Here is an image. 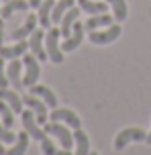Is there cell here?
<instances>
[{
  "mask_svg": "<svg viewBox=\"0 0 151 155\" xmlns=\"http://www.w3.org/2000/svg\"><path fill=\"white\" fill-rule=\"evenodd\" d=\"M90 155H100V153H96V151H90Z\"/></svg>",
  "mask_w": 151,
  "mask_h": 155,
  "instance_id": "33",
  "label": "cell"
},
{
  "mask_svg": "<svg viewBox=\"0 0 151 155\" xmlns=\"http://www.w3.org/2000/svg\"><path fill=\"white\" fill-rule=\"evenodd\" d=\"M29 137H31V135L23 129V133L16 135V141L12 143V147L6 149V155H25L27 149H29Z\"/></svg>",
  "mask_w": 151,
  "mask_h": 155,
  "instance_id": "21",
  "label": "cell"
},
{
  "mask_svg": "<svg viewBox=\"0 0 151 155\" xmlns=\"http://www.w3.org/2000/svg\"><path fill=\"white\" fill-rule=\"evenodd\" d=\"M37 23H39L37 15H35V12H31V15L27 16V21L23 23V27H18V29H15V31H12L10 39H15V41H23V39L31 37V33L37 29Z\"/></svg>",
  "mask_w": 151,
  "mask_h": 155,
  "instance_id": "13",
  "label": "cell"
},
{
  "mask_svg": "<svg viewBox=\"0 0 151 155\" xmlns=\"http://www.w3.org/2000/svg\"><path fill=\"white\" fill-rule=\"evenodd\" d=\"M23 65H25V76H23V84L25 88H31L37 84V80L41 76V68H39V59L35 55H23Z\"/></svg>",
  "mask_w": 151,
  "mask_h": 155,
  "instance_id": "6",
  "label": "cell"
},
{
  "mask_svg": "<svg viewBox=\"0 0 151 155\" xmlns=\"http://www.w3.org/2000/svg\"><path fill=\"white\" fill-rule=\"evenodd\" d=\"M2 2H8V0H2Z\"/></svg>",
  "mask_w": 151,
  "mask_h": 155,
  "instance_id": "34",
  "label": "cell"
},
{
  "mask_svg": "<svg viewBox=\"0 0 151 155\" xmlns=\"http://www.w3.org/2000/svg\"><path fill=\"white\" fill-rule=\"evenodd\" d=\"M25 70L23 61H18V59H10V63H8L6 68V76H8V82H10V86L15 88V90H23L25 84H23V76H21V71Z\"/></svg>",
  "mask_w": 151,
  "mask_h": 155,
  "instance_id": "11",
  "label": "cell"
},
{
  "mask_svg": "<svg viewBox=\"0 0 151 155\" xmlns=\"http://www.w3.org/2000/svg\"><path fill=\"white\" fill-rule=\"evenodd\" d=\"M80 12H82V8L76 4V6H72L67 12L64 15V18H61V23H59V31H61V37L67 39L70 35H72L74 31V23L80 18Z\"/></svg>",
  "mask_w": 151,
  "mask_h": 155,
  "instance_id": "12",
  "label": "cell"
},
{
  "mask_svg": "<svg viewBox=\"0 0 151 155\" xmlns=\"http://www.w3.org/2000/svg\"><path fill=\"white\" fill-rule=\"evenodd\" d=\"M59 37H61V31L59 27H49L47 33H45V49H47V55L51 63H59L64 61V49L59 45Z\"/></svg>",
  "mask_w": 151,
  "mask_h": 155,
  "instance_id": "1",
  "label": "cell"
},
{
  "mask_svg": "<svg viewBox=\"0 0 151 155\" xmlns=\"http://www.w3.org/2000/svg\"><path fill=\"white\" fill-rule=\"evenodd\" d=\"M23 102L33 110V112H35V116H37V123H39L41 127H43L45 123H49L47 104L41 100L39 96H33V94H25V96H23Z\"/></svg>",
  "mask_w": 151,
  "mask_h": 155,
  "instance_id": "7",
  "label": "cell"
},
{
  "mask_svg": "<svg viewBox=\"0 0 151 155\" xmlns=\"http://www.w3.org/2000/svg\"><path fill=\"white\" fill-rule=\"evenodd\" d=\"M29 51V43L27 41H16L15 45H10V47H4V45H0V57H4V59H18L21 55H25Z\"/></svg>",
  "mask_w": 151,
  "mask_h": 155,
  "instance_id": "16",
  "label": "cell"
},
{
  "mask_svg": "<svg viewBox=\"0 0 151 155\" xmlns=\"http://www.w3.org/2000/svg\"><path fill=\"white\" fill-rule=\"evenodd\" d=\"M0 98L6 102L10 108L15 110V114H21L25 110V102H23V96H18V92L15 90H8V88H0Z\"/></svg>",
  "mask_w": 151,
  "mask_h": 155,
  "instance_id": "14",
  "label": "cell"
},
{
  "mask_svg": "<svg viewBox=\"0 0 151 155\" xmlns=\"http://www.w3.org/2000/svg\"><path fill=\"white\" fill-rule=\"evenodd\" d=\"M43 41H45V31L43 29H35L29 37V49L31 53L39 59V61H47L49 55H47V49L43 47Z\"/></svg>",
  "mask_w": 151,
  "mask_h": 155,
  "instance_id": "8",
  "label": "cell"
},
{
  "mask_svg": "<svg viewBox=\"0 0 151 155\" xmlns=\"http://www.w3.org/2000/svg\"><path fill=\"white\" fill-rule=\"evenodd\" d=\"M53 6H55V0H43L41 6L37 8V18H39V25L43 29H49V27L53 25V21H51Z\"/></svg>",
  "mask_w": 151,
  "mask_h": 155,
  "instance_id": "20",
  "label": "cell"
},
{
  "mask_svg": "<svg viewBox=\"0 0 151 155\" xmlns=\"http://www.w3.org/2000/svg\"><path fill=\"white\" fill-rule=\"evenodd\" d=\"M84 23H74V31L72 35L64 41V45H61V49H64V53H70V51H76L80 45H82V41H84Z\"/></svg>",
  "mask_w": 151,
  "mask_h": 155,
  "instance_id": "10",
  "label": "cell"
},
{
  "mask_svg": "<svg viewBox=\"0 0 151 155\" xmlns=\"http://www.w3.org/2000/svg\"><path fill=\"white\" fill-rule=\"evenodd\" d=\"M41 2H43V0H29L31 8H39V6H41Z\"/></svg>",
  "mask_w": 151,
  "mask_h": 155,
  "instance_id": "30",
  "label": "cell"
},
{
  "mask_svg": "<svg viewBox=\"0 0 151 155\" xmlns=\"http://www.w3.org/2000/svg\"><path fill=\"white\" fill-rule=\"evenodd\" d=\"M8 76H6V68H4V57H0V88H8Z\"/></svg>",
  "mask_w": 151,
  "mask_h": 155,
  "instance_id": "28",
  "label": "cell"
},
{
  "mask_svg": "<svg viewBox=\"0 0 151 155\" xmlns=\"http://www.w3.org/2000/svg\"><path fill=\"white\" fill-rule=\"evenodd\" d=\"M49 120L51 123H65L72 129H82V120L78 118V114L67 108H53L49 114Z\"/></svg>",
  "mask_w": 151,
  "mask_h": 155,
  "instance_id": "9",
  "label": "cell"
},
{
  "mask_svg": "<svg viewBox=\"0 0 151 155\" xmlns=\"http://www.w3.org/2000/svg\"><path fill=\"white\" fill-rule=\"evenodd\" d=\"M145 143H147V145H151V131H149V135H147V139H145Z\"/></svg>",
  "mask_w": 151,
  "mask_h": 155,
  "instance_id": "32",
  "label": "cell"
},
{
  "mask_svg": "<svg viewBox=\"0 0 151 155\" xmlns=\"http://www.w3.org/2000/svg\"><path fill=\"white\" fill-rule=\"evenodd\" d=\"M43 129H45L47 135L55 137L64 149H72L74 147V143H76L74 133L67 131V127H65V124H61V123H45V124H43Z\"/></svg>",
  "mask_w": 151,
  "mask_h": 155,
  "instance_id": "2",
  "label": "cell"
},
{
  "mask_svg": "<svg viewBox=\"0 0 151 155\" xmlns=\"http://www.w3.org/2000/svg\"><path fill=\"white\" fill-rule=\"evenodd\" d=\"M112 21H114V16H110L108 12H102V15H90L86 23H84V29L88 33L90 31H98V29H106V27H110Z\"/></svg>",
  "mask_w": 151,
  "mask_h": 155,
  "instance_id": "15",
  "label": "cell"
},
{
  "mask_svg": "<svg viewBox=\"0 0 151 155\" xmlns=\"http://www.w3.org/2000/svg\"><path fill=\"white\" fill-rule=\"evenodd\" d=\"M120 25H110V27H106V29H98V31H90L88 33V39H90V43H94V45H108L112 41H117L120 37Z\"/></svg>",
  "mask_w": 151,
  "mask_h": 155,
  "instance_id": "4",
  "label": "cell"
},
{
  "mask_svg": "<svg viewBox=\"0 0 151 155\" xmlns=\"http://www.w3.org/2000/svg\"><path fill=\"white\" fill-rule=\"evenodd\" d=\"M21 123H23V129L29 133L35 141H43L45 137H47L45 129H41V124L37 123V116H35V112H33L31 108L21 112Z\"/></svg>",
  "mask_w": 151,
  "mask_h": 155,
  "instance_id": "5",
  "label": "cell"
},
{
  "mask_svg": "<svg viewBox=\"0 0 151 155\" xmlns=\"http://www.w3.org/2000/svg\"><path fill=\"white\" fill-rule=\"evenodd\" d=\"M41 151H43V155H74L72 149H64V147L57 149L49 137H45V139L41 141Z\"/></svg>",
  "mask_w": 151,
  "mask_h": 155,
  "instance_id": "25",
  "label": "cell"
},
{
  "mask_svg": "<svg viewBox=\"0 0 151 155\" xmlns=\"http://www.w3.org/2000/svg\"><path fill=\"white\" fill-rule=\"evenodd\" d=\"M78 6L86 15H102V12L108 10L110 4L106 0H78Z\"/></svg>",
  "mask_w": 151,
  "mask_h": 155,
  "instance_id": "17",
  "label": "cell"
},
{
  "mask_svg": "<svg viewBox=\"0 0 151 155\" xmlns=\"http://www.w3.org/2000/svg\"><path fill=\"white\" fill-rule=\"evenodd\" d=\"M74 139H76V153L74 155H90V141L88 135L82 129H74Z\"/></svg>",
  "mask_w": 151,
  "mask_h": 155,
  "instance_id": "23",
  "label": "cell"
},
{
  "mask_svg": "<svg viewBox=\"0 0 151 155\" xmlns=\"http://www.w3.org/2000/svg\"><path fill=\"white\" fill-rule=\"evenodd\" d=\"M0 155H6V149H4V143L0 141Z\"/></svg>",
  "mask_w": 151,
  "mask_h": 155,
  "instance_id": "31",
  "label": "cell"
},
{
  "mask_svg": "<svg viewBox=\"0 0 151 155\" xmlns=\"http://www.w3.org/2000/svg\"><path fill=\"white\" fill-rule=\"evenodd\" d=\"M0 118H2V124L8 127V129L15 124V110L10 108L2 98H0Z\"/></svg>",
  "mask_w": 151,
  "mask_h": 155,
  "instance_id": "26",
  "label": "cell"
},
{
  "mask_svg": "<svg viewBox=\"0 0 151 155\" xmlns=\"http://www.w3.org/2000/svg\"><path fill=\"white\" fill-rule=\"evenodd\" d=\"M29 8H31L29 0H8V2H4V6L0 8V16L2 18H10L15 12H25Z\"/></svg>",
  "mask_w": 151,
  "mask_h": 155,
  "instance_id": "19",
  "label": "cell"
},
{
  "mask_svg": "<svg viewBox=\"0 0 151 155\" xmlns=\"http://www.w3.org/2000/svg\"><path fill=\"white\" fill-rule=\"evenodd\" d=\"M29 94H33V96H39L41 100L47 104L49 108H57V98H55V94L49 90L47 86H41V84H35L29 88Z\"/></svg>",
  "mask_w": 151,
  "mask_h": 155,
  "instance_id": "18",
  "label": "cell"
},
{
  "mask_svg": "<svg viewBox=\"0 0 151 155\" xmlns=\"http://www.w3.org/2000/svg\"><path fill=\"white\" fill-rule=\"evenodd\" d=\"M112 8V16H114V21L117 23H123V21H127L129 16V10H127V2L125 0H106Z\"/></svg>",
  "mask_w": 151,
  "mask_h": 155,
  "instance_id": "24",
  "label": "cell"
},
{
  "mask_svg": "<svg viewBox=\"0 0 151 155\" xmlns=\"http://www.w3.org/2000/svg\"><path fill=\"white\" fill-rule=\"evenodd\" d=\"M145 139H147V133H145L143 129H139V127H129V129H123V131L117 135L114 149H117V151H123L129 143H139V141L145 143Z\"/></svg>",
  "mask_w": 151,
  "mask_h": 155,
  "instance_id": "3",
  "label": "cell"
},
{
  "mask_svg": "<svg viewBox=\"0 0 151 155\" xmlns=\"http://www.w3.org/2000/svg\"><path fill=\"white\" fill-rule=\"evenodd\" d=\"M72 6H76V0H57L55 6H53V12H51V21H53V25H59V23H61L64 15Z\"/></svg>",
  "mask_w": 151,
  "mask_h": 155,
  "instance_id": "22",
  "label": "cell"
},
{
  "mask_svg": "<svg viewBox=\"0 0 151 155\" xmlns=\"http://www.w3.org/2000/svg\"><path fill=\"white\" fill-rule=\"evenodd\" d=\"M2 41H4V18L0 16V45H2Z\"/></svg>",
  "mask_w": 151,
  "mask_h": 155,
  "instance_id": "29",
  "label": "cell"
},
{
  "mask_svg": "<svg viewBox=\"0 0 151 155\" xmlns=\"http://www.w3.org/2000/svg\"><path fill=\"white\" fill-rule=\"evenodd\" d=\"M0 2H2V0H0Z\"/></svg>",
  "mask_w": 151,
  "mask_h": 155,
  "instance_id": "35",
  "label": "cell"
},
{
  "mask_svg": "<svg viewBox=\"0 0 151 155\" xmlns=\"http://www.w3.org/2000/svg\"><path fill=\"white\" fill-rule=\"evenodd\" d=\"M0 141H2V143H10V145H12V143L16 141V135L10 131L8 127L0 124Z\"/></svg>",
  "mask_w": 151,
  "mask_h": 155,
  "instance_id": "27",
  "label": "cell"
}]
</instances>
